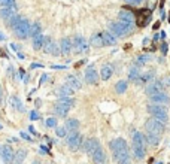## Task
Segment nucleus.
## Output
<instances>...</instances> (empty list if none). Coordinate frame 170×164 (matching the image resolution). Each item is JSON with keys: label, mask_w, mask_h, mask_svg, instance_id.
I'll return each mask as SVG.
<instances>
[{"label": "nucleus", "mask_w": 170, "mask_h": 164, "mask_svg": "<svg viewBox=\"0 0 170 164\" xmlns=\"http://www.w3.org/2000/svg\"><path fill=\"white\" fill-rule=\"evenodd\" d=\"M109 32L115 37H125V36H128L133 32V25L125 24L123 21H115V23L109 24Z\"/></svg>", "instance_id": "f257e3e1"}, {"label": "nucleus", "mask_w": 170, "mask_h": 164, "mask_svg": "<svg viewBox=\"0 0 170 164\" xmlns=\"http://www.w3.org/2000/svg\"><path fill=\"white\" fill-rule=\"evenodd\" d=\"M145 136L143 133H139V131H134L133 134V154L136 158H143L145 157Z\"/></svg>", "instance_id": "f03ea898"}, {"label": "nucleus", "mask_w": 170, "mask_h": 164, "mask_svg": "<svg viewBox=\"0 0 170 164\" xmlns=\"http://www.w3.org/2000/svg\"><path fill=\"white\" fill-rule=\"evenodd\" d=\"M30 25H32V24L28 23V20L20 18V21L15 24L12 28H13V33H15L17 37H20V39H27V37L30 36Z\"/></svg>", "instance_id": "7ed1b4c3"}, {"label": "nucleus", "mask_w": 170, "mask_h": 164, "mask_svg": "<svg viewBox=\"0 0 170 164\" xmlns=\"http://www.w3.org/2000/svg\"><path fill=\"white\" fill-rule=\"evenodd\" d=\"M148 112L155 119H158V121L164 122V124L169 121V112H167V109L163 105H149L148 106Z\"/></svg>", "instance_id": "20e7f679"}, {"label": "nucleus", "mask_w": 170, "mask_h": 164, "mask_svg": "<svg viewBox=\"0 0 170 164\" xmlns=\"http://www.w3.org/2000/svg\"><path fill=\"white\" fill-rule=\"evenodd\" d=\"M145 129L146 131L149 133H154V134H163L164 133V130H166V125H164V122H161L158 119H155V118H149L146 122H145Z\"/></svg>", "instance_id": "39448f33"}, {"label": "nucleus", "mask_w": 170, "mask_h": 164, "mask_svg": "<svg viewBox=\"0 0 170 164\" xmlns=\"http://www.w3.org/2000/svg\"><path fill=\"white\" fill-rule=\"evenodd\" d=\"M134 17H136L137 25L139 27H145L151 21L152 12H151V9H139V11L134 12Z\"/></svg>", "instance_id": "423d86ee"}, {"label": "nucleus", "mask_w": 170, "mask_h": 164, "mask_svg": "<svg viewBox=\"0 0 170 164\" xmlns=\"http://www.w3.org/2000/svg\"><path fill=\"white\" fill-rule=\"evenodd\" d=\"M67 145L70 149H73V151H78L79 149V146L82 145V134L78 133V131H73V133H70L67 137Z\"/></svg>", "instance_id": "0eeeda50"}, {"label": "nucleus", "mask_w": 170, "mask_h": 164, "mask_svg": "<svg viewBox=\"0 0 170 164\" xmlns=\"http://www.w3.org/2000/svg\"><path fill=\"white\" fill-rule=\"evenodd\" d=\"M72 48H73V51H75V52H84V51H87V49H88V45H87V42H85V39H84L82 36L76 35L75 37H73Z\"/></svg>", "instance_id": "6e6552de"}, {"label": "nucleus", "mask_w": 170, "mask_h": 164, "mask_svg": "<svg viewBox=\"0 0 170 164\" xmlns=\"http://www.w3.org/2000/svg\"><path fill=\"white\" fill-rule=\"evenodd\" d=\"M118 17H119V21H123V23H125V24H130V25H133L134 21H136L134 12L128 11V9H125V8H123V9L119 11Z\"/></svg>", "instance_id": "1a4fd4ad"}, {"label": "nucleus", "mask_w": 170, "mask_h": 164, "mask_svg": "<svg viewBox=\"0 0 170 164\" xmlns=\"http://www.w3.org/2000/svg\"><path fill=\"white\" fill-rule=\"evenodd\" d=\"M0 155H2V158H3V161L6 164H11L13 161V149H12L9 145H3L2 148H0Z\"/></svg>", "instance_id": "9d476101"}, {"label": "nucleus", "mask_w": 170, "mask_h": 164, "mask_svg": "<svg viewBox=\"0 0 170 164\" xmlns=\"http://www.w3.org/2000/svg\"><path fill=\"white\" fill-rule=\"evenodd\" d=\"M145 93H146L149 97L154 95V94H157V93H163V82L152 81L151 84H148L146 87H145Z\"/></svg>", "instance_id": "9b49d317"}, {"label": "nucleus", "mask_w": 170, "mask_h": 164, "mask_svg": "<svg viewBox=\"0 0 170 164\" xmlns=\"http://www.w3.org/2000/svg\"><path fill=\"white\" fill-rule=\"evenodd\" d=\"M99 148H100V142L97 140V139H88V140L84 143V151H85V154H88V155H93Z\"/></svg>", "instance_id": "f8f14e48"}, {"label": "nucleus", "mask_w": 170, "mask_h": 164, "mask_svg": "<svg viewBox=\"0 0 170 164\" xmlns=\"http://www.w3.org/2000/svg\"><path fill=\"white\" fill-rule=\"evenodd\" d=\"M109 146H111V149H112V152H116V151H125V149H128V145H127V142L124 139H115L109 143Z\"/></svg>", "instance_id": "ddd939ff"}, {"label": "nucleus", "mask_w": 170, "mask_h": 164, "mask_svg": "<svg viewBox=\"0 0 170 164\" xmlns=\"http://www.w3.org/2000/svg\"><path fill=\"white\" fill-rule=\"evenodd\" d=\"M85 81H87V84H97V81H99V76H97V72L94 70L93 67H88L87 70H85Z\"/></svg>", "instance_id": "4468645a"}, {"label": "nucleus", "mask_w": 170, "mask_h": 164, "mask_svg": "<svg viewBox=\"0 0 170 164\" xmlns=\"http://www.w3.org/2000/svg\"><path fill=\"white\" fill-rule=\"evenodd\" d=\"M69 110H70V106L63 105V103H60V102H57L55 106H54V114L58 115V117H66L69 114Z\"/></svg>", "instance_id": "2eb2a0df"}, {"label": "nucleus", "mask_w": 170, "mask_h": 164, "mask_svg": "<svg viewBox=\"0 0 170 164\" xmlns=\"http://www.w3.org/2000/svg\"><path fill=\"white\" fill-rule=\"evenodd\" d=\"M91 158H93V161L96 164H104V161H106V155H104V151L102 149V146L91 155Z\"/></svg>", "instance_id": "dca6fc26"}, {"label": "nucleus", "mask_w": 170, "mask_h": 164, "mask_svg": "<svg viewBox=\"0 0 170 164\" xmlns=\"http://www.w3.org/2000/svg\"><path fill=\"white\" fill-rule=\"evenodd\" d=\"M17 11V8H15V5L13 6H8V8H3V9H0V17L3 18V20H6V21H9L12 17H13V13Z\"/></svg>", "instance_id": "f3484780"}, {"label": "nucleus", "mask_w": 170, "mask_h": 164, "mask_svg": "<svg viewBox=\"0 0 170 164\" xmlns=\"http://www.w3.org/2000/svg\"><path fill=\"white\" fill-rule=\"evenodd\" d=\"M60 49H61V52L63 54H70V51H72V39L70 37H63L61 39V42H60Z\"/></svg>", "instance_id": "a211bd4d"}, {"label": "nucleus", "mask_w": 170, "mask_h": 164, "mask_svg": "<svg viewBox=\"0 0 170 164\" xmlns=\"http://www.w3.org/2000/svg\"><path fill=\"white\" fill-rule=\"evenodd\" d=\"M90 45H91V47H96V48L104 47V43H103L102 33H94V35L91 36V37H90Z\"/></svg>", "instance_id": "6ab92c4d"}, {"label": "nucleus", "mask_w": 170, "mask_h": 164, "mask_svg": "<svg viewBox=\"0 0 170 164\" xmlns=\"http://www.w3.org/2000/svg\"><path fill=\"white\" fill-rule=\"evenodd\" d=\"M151 102H154V103H157V105H160V103H167L169 102V95L164 93H157L154 94V95H151Z\"/></svg>", "instance_id": "aec40b11"}, {"label": "nucleus", "mask_w": 170, "mask_h": 164, "mask_svg": "<svg viewBox=\"0 0 170 164\" xmlns=\"http://www.w3.org/2000/svg\"><path fill=\"white\" fill-rule=\"evenodd\" d=\"M102 37H103V43H104V45H116V37H115L111 32L102 33Z\"/></svg>", "instance_id": "412c9836"}, {"label": "nucleus", "mask_w": 170, "mask_h": 164, "mask_svg": "<svg viewBox=\"0 0 170 164\" xmlns=\"http://www.w3.org/2000/svg\"><path fill=\"white\" fill-rule=\"evenodd\" d=\"M64 129L67 130V131H76V130L79 129V121L78 119H73V118H70L66 121V125H64Z\"/></svg>", "instance_id": "4be33fe9"}, {"label": "nucleus", "mask_w": 170, "mask_h": 164, "mask_svg": "<svg viewBox=\"0 0 170 164\" xmlns=\"http://www.w3.org/2000/svg\"><path fill=\"white\" fill-rule=\"evenodd\" d=\"M67 87H70L73 91H78V90H81L82 88V84H81L76 78H73V76H69V79H67V84H66Z\"/></svg>", "instance_id": "5701e85b"}, {"label": "nucleus", "mask_w": 170, "mask_h": 164, "mask_svg": "<svg viewBox=\"0 0 170 164\" xmlns=\"http://www.w3.org/2000/svg\"><path fill=\"white\" fill-rule=\"evenodd\" d=\"M143 136H145V139L148 140V143H149V145H152V146H155V145H158V143H160V136L154 134V133H149V131H146Z\"/></svg>", "instance_id": "b1692460"}, {"label": "nucleus", "mask_w": 170, "mask_h": 164, "mask_svg": "<svg viewBox=\"0 0 170 164\" xmlns=\"http://www.w3.org/2000/svg\"><path fill=\"white\" fill-rule=\"evenodd\" d=\"M73 93H75V91H73L70 87H67V85H61V87L57 90V94L61 95V97H70Z\"/></svg>", "instance_id": "393cba45"}, {"label": "nucleus", "mask_w": 170, "mask_h": 164, "mask_svg": "<svg viewBox=\"0 0 170 164\" xmlns=\"http://www.w3.org/2000/svg\"><path fill=\"white\" fill-rule=\"evenodd\" d=\"M112 67L111 66H103L102 67V72H100V75H102V79L103 81H109V78L112 76Z\"/></svg>", "instance_id": "a878e982"}, {"label": "nucleus", "mask_w": 170, "mask_h": 164, "mask_svg": "<svg viewBox=\"0 0 170 164\" xmlns=\"http://www.w3.org/2000/svg\"><path fill=\"white\" fill-rule=\"evenodd\" d=\"M43 40H45L43 35H39V36H36V37H33V48L36 51L43 48Z\"/></svg>", "instance_id": "bb28decb"}, {"label": "nucleus", "mask_w": 170, "mask_h": 164, "mask_svg": "<svg viewBox=\"0 0 170 164\" xmlns=\"http://www.w3.org/2000/svg\"><path fill=\"white\" fill-rule=\"evenodd\" d=\"M154 78H155V70H149V72H146L145 75H142L139 81H142L143 84H146V82H151Z\"/></svg>", "instance_id": "cd10ccee"}, {"label": "nucleus", "mask_w": 170, "mask_h": 164, "mask_svg": "<svg viewBox=\"0 0 170 164\" xmlns=\"http://www.w3.org/2000/svg\"><path fill=\"white\" fill-rule=\"evenodd\" d=\"M40 32H42V28H40V24H39V23H34V24H32V25H30V36L36 37V36L42 35Z\"/></svg>", "instance_id": "c85d7f7f"}, {"label": "nucleus", "mask_w": 170, "mask_h": 164, "mask_svg": "<svg viewBox=\"0 0 170 164\" xmlns=\"http://www.w3.org/2000/svg\"><path fill=\"white\" fill-rule=\"evenodd\" d=\"M27 157V154H25V151H18V152H15V155H13V164H21L23 163V160Z\"/></svg>", "instance_id": "c756f323"}, {"label": "nucleus", "mask_w": 170, "mask_h": 164, "mask_svg": "<svg viewBox=\"0 0 170 164\" xmlns=\"http://www.w3.org/2000/svg\"><path fill=\"white\" fill-rule=\"evenodd\" d=\"M115 91L118 94H123L127 91V81H118L115 85Z\"/></svg>", "instance_id": "7c9ffc66"}, {"label": "nucleus", "mask_w": 170, "mask_h": 164, "mask_svg": "<svg viewBox=\"0 0 170 164\" xmlns=\"http://www.w3.org/2000/svg\"><path fill=\"white\" fill-rule=\"evenodd\" d=\"M11 105H12V107H15V109L20 110V112H23L24 110V106H23V103L20 102L18 97H11Z\"/></svg>", "instance_id": "2f4dec72"}, {"label": "nucleus", "mask_w": 170, "mask_h": 164, "mask_svg": "<svg viewBox=\"0 0 170 164\" xmlns=\"http://www.w3.org/2000/svg\"><path fill=\"white\" fill-rule=\"evenodd\" d=\"M128 78H130V81H139L140 79V75H139V69L137 67H133L130 73H128Z\"/></svg>", "instance_id": "473e14b6"}, {"label": "nucleus", "mask_w": 170, "mask_h": 164, "mask_svg": "<svg viewBox=\"0 0 170 164\" xmlns=\"http://www.w3.org/2000/svg\"><path fill=\"white\" fill-rule=\"evenodd\" d=\"M55 133H57V136H58V137H64V136H66V133H67V130L64 129V127H57Z\"/></svg>", "instance_id": "72a5a7b5"}, {"label": "nucleus", "mask_w": 170, "mask_h": 164, "mask_svg": "<svg viewBox=\"0 0 170 164\" xmlns=\"http://www.w3.org/2000/svg\"><path fill=\"white\" fill-rule=\"evenodd\" d=\"M20 18H21V17H18V15H13V17H12L11 20H9V21H8V24H9V27H13V25H15V24L18 23V21H20Z\"/></svg>", "instance_id": "f704fd0d"}, {"label": "nucleus", "mask_w": 170, "mask_h": 164, "mask_svg": "<svg viewBox=\"0 0 170 164\" xmlns=\"http://www.w3.org/2000/svg\"><path fill=\"white\" fill-rule=\"evenodd\" d=\"M13 5H15V0H0V6L8 8V6H13Z\"/></svg>", "instance_id": "c9c22d12"}, {"label": "nucleus", "mask_w": 170, "mask_h": 164, "mask_svg": "<svg viewBox=\"0 0 170 164\" xmlns=\"http://www.w3.org/2000/svg\"><path fill=\"white\" fill-rule=\"evenodd\" d=\"M55 125H57L55 118H48V119H46V127H55Z\"/></svg>", "instance_id": "e433bc0d"}, {"label": "nucleus", "mask_w": 170, "mask_h": 164, "mask_svg": "<svg viewBox=\"0 0 170 164\" xmlns=\"http://www.w3.org/2000/svg\"><path fill=\"white\" fill-rule=\"evenodd\" d=\"M149 55H140V57H139V58L136 60V63L137 64H142V63H146V61H149Z\"/></svg>", "instance_id": "4c0bfd02"}, {"label": "nucleus", "mask_w": 170, "mask_h": 164, "mask_svg": "<svg viewBox=\"0 0 170 164\" xmlns=\"http://www.w3.org/2000/svg\"><path fill=\"white\" fill-rule=\"evenodd\" d=\"M30 119H39V114L36 112V110H33V112H30Z\"/></svg>", "instance_id": "58836bf2"}, {"label": "nucleus", "mask_w": 170, "mask_h": 164, "mask_svg": "<svg viewBox=\"0 0 170 164\" xmlns=\"http://www.w3.org/2000/svg\"><path fill=\"white\" fill-rule=\"evenodd\" d=\"M127 3H130V5H139V3H142L143 0H125Z\"/></svg>", "instance_id": "ea45409f"}, {"label": "nucleus", "mask_w": 170, "mask_h": 164, "mask_svg": "<svg viewBox=\"0 0 170 164\" xmlns=\"http://www.w3.org/2000/svg\"><path fill=\"white\" fill-rule=\"evenodd\" d=\"M21 137H23V139H25V140H28V142L32 140V137H30V136H28L25 131H23V133H21Z\"/></svg>", "instance_id": "a19ab883"}, {"label": "nucleus", "mask_w": 170, "mask_h": 164, "mask_svg": "<svg viewBox=\"0 0 170 164\" xmlns=\"http://www.w3.org/2000/svg\"><path fill=\"white\" fill-rule=\"evenodd\" d=\"M161 51H163V54L167 52V43H163V45H161Z\"/></svg>", "instance_id": "79ce46f5"}, {"label": "nucleus", "mask_w": 170, "mask_h": 164, "mask_svg": "<svg viewBox=\"0 0 170 164\" xmlns=\"http://www.w3.org/2000/svg\"><path fill=\"white\" fill-rule=\"evenodd\" d=\"M11 48H12V51H20V47L15 45V43H11Z\"/></svg>", "instance_id": "37998d69"}, {"label": "nucleus", "mask_w": 170, "mask_h": 164, "mask_svg": "<svg viewBox=\"0 0 170 164\" xmlns=\"http://www.w3.org/2000/svg\"><path fill=\"white\" fill-rule=\"evenodd\" d=\"M48 79V75H42V79H40V84H43V82Z\"/></svg>", "instance_id": "c03bdc74"}, {"label": "nucleus", "mask_w": 170, "mask_h": 164, "mask_svg": "<svg viewBox=\"0 0 170 164\" xmlns=\"http://www.w3.org/2000/svg\"><path fill=\"white\" fill-rule=\"evenodd\" d=\"M36 67H42V64H36V63H33V64H32V69H36Z\"/></svg>", "instance_id": "a18cd8bd"}, {"label": "nucleus", "mask_w": 170, "mask_h": 164, "mask_svg": "<svg viewBox=\"0 0 170 164\" xmlns=\"http://www.w3.org/2000/svg\"><path fill=\"white\" fill-rule=\"evenodd\" d=\"M52 69H66V66H52Z\"/></svg>", "instance_id": "49530a36"}, {"label": "nucleus", "mask_w": 170, "mask_h": 164, "mask_svg": "<svg viewBox=\"0 0 170 164\" xmlns=\"http://www.w3.org/2000/svg\"><path fill=\"white\" fill-rule=\"evenodd\" d=\"M28 130H30V133H32V134H36V130H34V127H28Z\"/></svg>", "instance_id": "de8ad7c7"}, {"label": "nucleus", "mask_w": 170, "mask_h": 164, "mask_svg": "<svg viewBox=\"0 0 170 164\" xmlns=\"http://www.w3.org/2000/svg\"><path fill=\"white\" fill-rule=\"evenodd\" d=\"M5 39H6V37H5V35H2V33H0V40H5Z\"/></svg>", "instance_id": "09e8293b"}, {"label": "nucleus", "mask_w": 170, "mask_h": 164, "mask_svg": "<svg viewBox=\"0 0 170 164\" xmlns=\"http://www.w3.org/2000/svg\"><path fill=\"white\" fill-rule=\"evenodd\" d=\"M2 97H3V90L0 88V99H2Z\"/></svg>", "instance_id": "8fccbe9b"}, {"label": "nucleus", "mask_w": 170, "mask_h": 164, "mask_svg": "<svg viewBox=\"0 0 170 164\" xmlns=\"http://www.w3.org/2000/svg\"><path fill=\"white\" fill-rule=\"evenodd\" d=\"M32 164H40V163H39V161H33V163H32Z\"/></svg>", "instance_id": "3c124183"}, {"label": "nucleus", "mask_w": 170, "mask_h": 164, "mask_svg": "<svg viewBox=\"0 0 170 164\" xmlns=\"http://www.w3.org/2000/svg\"><path fill=\"white\" fill-rule=\"evenodd\" d=\"M169 23H170V13H169Z\"/></svg>", "instance_id": "603ef678"}, {"label": "nucleus", "mask_w": 170, "mask_h": 164, "mask_svg": "<svg viewBox=\"0 0 170 164\" xmlns=\"http://www.w3.org/2000/svg\"><path fill=\"white\" fill-rule=\"evenodd\" d=\"M157 164H163V163H157Z\"/></svg>", "instance_id": "864d4df0"}, {"label": "nucleus", "mask_w": 170, "mask_h": 164, "mask_svg": "<svg viewBox=\"0 0 170 164\" xmlns=\"http://www.w3.org/2000/svg\"><path fill=\"white\" fill-rule=\"evenodd\" d=\"M0 129H2V125H0Z\"/></svg>", "instance_id": "5fc2aeb1"}]
</instances>
